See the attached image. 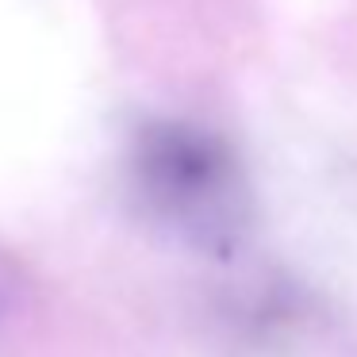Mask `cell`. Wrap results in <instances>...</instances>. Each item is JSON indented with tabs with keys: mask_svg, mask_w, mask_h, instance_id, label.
Returning <instances> with one entry per match:
<instances>
[{
	"mask_svg": "<svg viewBox=\"0 0 357 357\" xmlns=\"http://www.w3.org/2000/svg\"><path fill=\"white\" fill-rule=\"evenodd\" d=\"M127 177L142 211L177 242L231 257L254 223L250 181L234 146L192 119H146L131 135Z\"/></svg>",
	"mask_w": 357,
	"mask_h": 357,
	"instance_id": "1",
	"label": "cell"
}]
</instances>
